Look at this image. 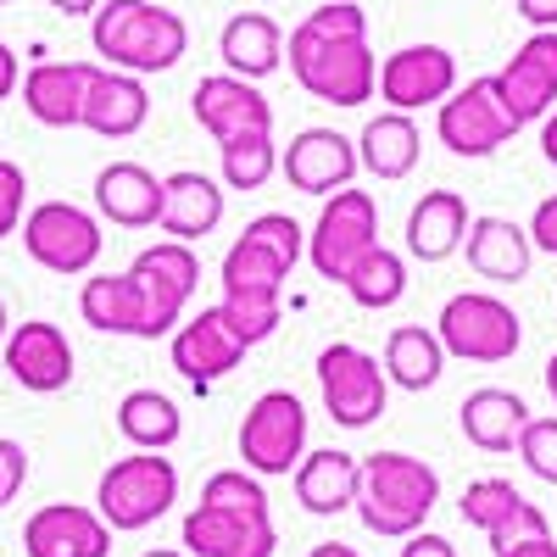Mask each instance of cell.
<instances>
[{
	"mask_svg": "<svg viewBox=\"0 0 557 557\" xmlns=\"http://www.w3.org/2000/svg\"><path fill=\"white\" fill-rule=\"evenodd\" d=\"M374 89L385 96L391 112H418V107H441L457 89V57L446 45H401L380 62Z\"/></svg>",
	"mask_w": 557,
	"mask_h": 557,
	"instance_id": "cell-14",
	"label": "cell"
},
{
	"mask_svg": "<svg viewBox=\"0 0 557 557\" xmlns=\"http://www.w3.org/2000/svg\"><path fill=\"white\" fill-rule=\"evenodd\" d=\"M7 330H12V318H7V301H0V341H7Z\"/></svg>",
	"mask_w": 557,
	"mask_h": 557,
	"instance_id": "cell-52",
	"label": "cell"
},
{
	"mask_svg": "<svg viewBox=\"0 0 557 557\" xmlns=\"http://www.w3.org/2000/svg\"><path fill=\"white\" fill-rule=\"evenodd\" d=\"M151 117V96H146V78L134 73H117V67H89V84H84V112H78V128L101 134V139H128L139 134Z\"/></svg>",
	"mask_w": 557,
	"mask_h": 557,
	"instance_id": "cell-22",
	"label": "cell"
},
{
	"mask_svg": "<svg viewBox=\"0 0 557 557\" xmlns=\"http://www.w3.org/2000/svg\"><path fill=\"white\" fill-rule=\"evenodd\" d=\"M441 374H446V351H441L435 330H424V323H401V330H391V341H385V380L391 385L430 391Z\"/></svg>",
	"mask_w": 557,
	"mask_h": 557,
	"instance_id": "cell-33",
	"label": "cell"
},
{
	"mask_svg": "<svg viewBox=\"0 0 557 557\" xmlns=\"http://www.w3.org/2000/svg\"><path fill=\"white\" fill-rule=\"evenodd\" d=\"M23 201H28V173H23L12 157H0V240L17 235V223H23Z\"/></svg>",
	"mask_w": 557,
	"mask_h": 557,
	"instance_id": "cell-39",
	"label": "cell"
},
{
	"mask_svg": "<svg viewBox=\"0 0 557 557\" xmlns=\"http://www.w3.org/2000/svg\"><path fill=\"white\" fill-rule=\"evenodd\" d=\"M513 451L524 457V469L546 485H557V418H530V424L519 430Z\"/></svg>",
	"mask_w": 557,
	"mask_h": 557,
	"instance_id": "cell-38",
	"label": "cell"
},
{
	"mask_svg": "<svg viewBox=\"0 0 557 557\" xmlns=\"http://www.w3.org/2000/svg\"><path fill=\"white\" fill-rule=\"evenodd\" d=\"M190 112L196 123L218 139H240V134H273V107L268 96L251 84V78H235V73H212L190 89Z\"/></svg>",
	"mask_w": 557,
	"mask_h": 557,
	"instance_id": "cell-18",
	"label": "cell"
},
{
	"mask_svg": "<svg viewBox=\"0 0 557 557\" xmlns=\"http://www.w3.org/2000/svg\"><path fill=\"white\" fill-rule=\"evenodd\" d=\"M318 396H323V407H330V418L341 430H368L385 418L391 380H385L380 357H368L351 341H335V346L318 351Z\"/></svg>",
	"mask_w": 557,
	"mask_h": 557,
	"instance_id": "cell-9",
	"label": "cell"
},
{
	"mask_svg": "<svg viewBox=\"0 0 557 557\" xmlns=\"http://www.w3.org/2000/svg\"><path fill=\"white\" fill-rule=\"evenodd\" d=\"M246 341L235 335V323H228L218 307H201L196 318H184L178 330L168 335V357L184 380H190L196 391L218 385L223 374H235V368L246 362Z\"/></svg>",
	"mask_w": 557,
	"mask_h": 557,
	"instance_id": "cell-13",
	"label": "cell"
},
{
	"mask_svg": "<svg viewBox=\"0 0 557 557\" xmlns=\"http://www.w3.org/2000/svg\"><path fill=\"white\" fill-rule=\"evenodd\" d=\"M435 134L451 157H491L519 134V117L507 112L496 78H469L435 107Z\"/></svg>",
	"mask_w": 557,
	"mask_h": 557,
	"instance_id": "cell-10",
	"label": "cell"
},
{
	"mask_svg": "<svg viewBox=\"0 0 557 557\" xmlns=\"http://www.w3.org/2000/svg\"><path fill=\"white\" fill-rule=\"evenodd\" d=\"M524 507V491L513 485V480H474L469 491H462V502H457V513H462V524H474V530H496L502 519H513Z\"/></svg>",
	"mask_w": 557,
	"mask_h": 557,
	"instance_id": "cell-36",
	"label": "cell"
},
{
	"mask_svg": "<svg viewBox=\"0 0 557 557\" xmlns=\"http://www.w3.org/2000/svg\"><path fill=\"white\" fill-rule=\"evenodd\" d=\"M296 502L318 519H335L357 502V457L341 451V446H318V451H301L296 462Z\"/></svg>",
	"mask_w": 557,
	"mask_h": 557,
	"instance_id": "cell-30",
	"label": "cell"
},
{
	"mask_svg": "<svg viewBox=\"0 0 557 557\" xmlns=\"http://www.w3.org/2000/svg\"><path fill=\"white\" fill-rule=\"evenodd\" d=\"M496 557H557V541L552 535H535V541H519V546H507Z\"/></svg>",
	"mask_w": 557,
	"mask_h": 557,
	"instance_id": "cell-46",
	"label": "cell"
},
{
	"mask_svg": "<svg viewBox=\"0 0 557 557\" xmlns=\"http://www.w3.org/2000/svg\"><path fill=\"white\" fill-rule=\"evenodd\" d=\"M457 424H462V435H469V446H480V451L496 457V451H513L519 430L530 424V407H524V396H513V391L485 385V391L462 396Z\"/></svg>",
	"mask_w": 557,
	"mask_h": 557,
	"instance_id": "cell-31",
	"label": "cell"
},
{
	"mask_svg": "<svg viewBox=\"0 0 557 557\" xmlns=\"http://www.w3.org/2000/svg\"><path fill=\"white\" fill-rule=\"evenodd\" d=\"M541 157H546V162L557 168V107H552V112L541 117Z\"/></svg>",
	"mask_w": 557,
	"mask_h": 557,
	"instance_id": "cell-47",
	"label": "cell"
},
{
	"mask_svg": "<svg viewBox=\"0 0 557 557\" xmlns=\"http://www.w3.org/2000/svg\"><path fill=\"white\" fill-rule=\"evenodd\" d=\"M0 362H7V374L34 396H57V391L73 385V346L57 323H45V318L12 323L7 341H0Z\"/></svg>",
	"mask_w": 557,
	"mask_h": 557,
	"instance_id": "cell-15",
	"label": "cell"
},
{
	"mask_svg": "<svg viewBox=\"0 0 557 557\" xmlns=\"http://www.w3.org/2000/svg\"><path fill=\"white\" fill-rule=\"evenodd\" d=\"M357 146V168L362 173H374L380 184H396L418 168V151H424V134H418L412 112H380V117H368L362 134L351 139Z\"/></svg>",
	"mask_w": 557,
	"mask_h": 557,
	"instance_id": "cell-28",
	"label": "cell"
},
{
	"mask_svg": "<svg viewBox=\"0 0 557 557\" xmlns=\"http://www.w3.org/2000/svg\"><path fill=\"white\" fill-rule=\"evenodd\" d=\"M301 257H307V228L290 212H262L223 251V296H285V278Z\"/></svg>",
	"mask_w": 557,
	"mask_h": 557,
	"instance_id": "cell-4",
	"label": "cell"
},
{
	"mask_svg": "<svg viewBox=\"0 0 557 557\" xmlns=\"http://www.w3.org/2000/svg\"><path fill=\"white\" fill-rule=\"evenodd\" d=\"M441 502V474L412 451H374L357 457V519L368 535L407 541L412 530H424V519Z\"/></svg>",
	"mask_w": 557,
	"mask_h": 557,
	"instance_id": "cell-3",
	"label": "cell"
},
{
	"mask_svg": "<svg viewBox=\"0 0 557 557\" xmlns=\"http://www.w3.org/2000/svg\"><path fill=\"white\" fill-rule=\"evenodd\" d=\"M218 57H223V67L235 73V78L262 84L268 73L285 67V28H278L268 12H240V17H228V23H223V34H218Z\"/></svg>",
	"mask_w": 557,
	"mask_h": 557,
	"instance_id": "cell-29",
	"label": "cell"
},
{
	"mask_svg": "<svg viewBox=\"0 0 557 557\" xmlns=\"http://www.w3.org/2000/svg\"><path fill=\"white\" fill-rule=\"evenodd\" d=\"M380 246V207L368 190H335L323 196V212L307 235V262L318 268V278H330V285H346V273Z\"/></svg>",
	"mask_w": 557,
	"mask_h": 557,
	"instance_id": "cell-7",
	"label": "cell"
},
{
	"mask_svg": "<svg viewBox=\"0 0 557 557\" xmlns=\"http://www.w3.org/2000/svg\"><path fill=\"white\" fill-rule=\"evenodd\" d=\"M101 0H51V12H62V17H89Z\"/></svg>",
	"mask_w": 557,
	"mask_h": 557,
	"instance_id": "cell-48",
	"label": "cell"
},
{
	"mask_svg": "<svg viewBox=\"0 0 557 557\" xmlns=\"http://www.w3.org/2000/svg\"><path fill=\"white\" fill-rule=\"evenodd\" d=\"M0 7H7V0H0Z\"/></svg>",
	"mask_w": 557,
	"mask_h": 557,
	"instance_id": "cell-53",
	"label": "cell"
},
{
	"mask_svg": "<svg viewBox=\"0 0 557 557\" xmlns=\"http://www.w3.org/2000/svg\"><path fill=\"white\" fill-rule=\"evenodd\" d=\"M190 557H273L278 530H273V507H207L196 502L184 513V541Z\"/></svg>",
	"mask_w": 557,
	"mask_h": 557,
	"instance_id": "cell-12",
	"label": "cell"
},
{
	"mask_svg": "<svg viewBox=\"0 0 557 557\" xmlns=\"http://www.w3.org/2000/svg\"><path fill=\"white\" fill-rule=\"evenodd\" d=\"M530 246L535 251H546V257H557V196H546L541 207H535V218H530Z\"/></svg>",
	"mask_w": 557,
	"mask_h": 557,
	"instance_id": "cell-42",
	"label": "cell"
},
{
	"mask_svg": "<svg viewBox=\"0 0 557 557\" xmlns=\"http://www.w3.org/2000/svg\"><path fill=\"white\" fill-rule=\"evenodd\" d=\"M96 212L117 228H151L162 212V178L146 162H107L96 173Z\"/></svg>",
	"mask_w": 557,
	"mask_h": 557,
	"instance_id": "cell-26",
	"label": "cell"
},
{
	"mask_svg": "<svg viewBox=\"0 0 557 557\" xmlns=\"http://www.w3.org/2000/svg\"><path fill=\"white\" fill-rule=\"evenodd\" d=\"M546 391H552V401H557V351L546 357Z\"/></svg>",
	"mask_w": 557,
	"mask_h": 557,
	"instance_id": "cell-50",
	"label": "cell"
},
{
	"mask_svg": "<svg viewBox=\"0 0 557 557\" xmlns=\"http://www.w3.org/2000/svg\"><path fill=\"white\" fill-rule=\"evenodd\" d=\"M535 535H552L546 530V513H541V507L524 496V507H519V513L513 519H502L485 541H491V552H507V546H519V541H535Z\"/></svg>",
	"mask_w": 557,
	"mask_h": 557,
	"instance_id": "cell-40",
	"label": "cell"
},
{
	"mask_svg": "<svg viewBox=\"0 0 557 557\" xmlns=\"http://www.w3.org/2000/svg\"><path fill=\"white\" fill-rule=\"evenodd\" d=\"M128 273H134V285L146 290L157 323L173 335L178 323H184V307H190L196 290H201V257L184 246V240H157V246H146V251L128 262Z\"/></svg>",
	"mask_w": 557,
	"mask_h": 557,
	"instance_id": "cell-16",
	"label": "cell"
},
{
	"mask_svg": "<svg viewBox=\"0 0 557 557\" xmlns=\"http://www.w3.org/2000/svg\"><path fill=\"white\" fill-rule=\"evenodd\" d=\"M89 45H96L101 67L117 73H168L190 51V28L178 12L157 7V0H101L89 12Z\"/></svg>",
	"mask_w": 557,
	"mask_h": 557,
	"instance_id": "cell-2",
	"label": "cell"
},
{
	"mask_svg": "<svg viewBox=\"0 0 557 557\" xmlns=\"http://www.w3.org/2000/svg\"><path fill=\"white\" fill-rule=\"evenodd\" d=\"M139 557H190L184 546H157V552H139Z\"/></svg>",
	"mask_w": 557,
	"mask_h": 557,
	"instance_id": "cell-51",
	"label": "cell"
},
{
	"mask_svg": "<svg viewBox=\"0 0 557 557\" xmlns=\"http://www.w3.org/2000/svg\"><path fill=\"white\" fill-rule=\"evenodd\" d=\"M89 67H96V62H34L23 73V84H17L28 117L45 123V128H78Z\"/></svg>",
	"mask_w": 557,
	"mask_h": 557,
	"instance_id": "cell-25",
	"label": "cell"
},
{
	"mask_svg": "<svg viewBox=\"0 0 557 557\" xmlns=\"http://www.w3.org/2000/svg\"><path fill=\"white\" fill-rule=\"evenodd\" d=\"M23 485H28V451H23V441L0 435V507H7Z\"/></svg>",
	"mask_w": 557,
	"mask_h": 557,
	"instance_id": "cell-41",
	"label": "cell"
},
{
	"mask_svg": "<svg viewBox=\"0 0 557 557\" xmlns=\"http://www.w3.org/2000/svg\"><path fill=\"white\" fill-rule=\"evenodd\" d=\"M519 17L530 28H557V0H519Z\"/></svg>",
	"mask_w": 557,
	"mask_h": 557,
	"instance_id": "cell-45",
	"label": "cell"
},
{
	"mask_svg": "<svg viewBox=\"0 0 557 557\" xmlns=\"http://www.w3.org/2000/svg\"><path fill=\"white\" fill-rule=\"evenodd\" d=\"M17 84H23V67H17V57H12V45L0 39V101H12Z\"/></svg>",
	"mask_w": 557,
	"mask_h": 557,
	"instance_id": "cell-44",
	"label": "cell"
},
{
	"mask_svg": "<svg viewBox=\"0 0 557 557\" xmlns=\"http://www.w3.org/2000/svg\"><path fill=\"white\" fill-rule=\"evenodd\" d=\"M228 212V190L218 178L196 173V168H178L162 178V212H157V228L168 240H184V246H196L207 240L212 228L223 223Z\"/></svg>",
	"mask_w": 557,
	"mask_h": 557,
	"instance_id": "cell-23",
	"label": "cell"
},
{
	"mask_svg": "<svg viewBox=\"0 0 557 557\" xmlns=\"http://www.w3.org/2000/svg\"><path fill=\"white\" fill-rule=\"evenodd\" d=\"M178 502V469L173 457L162 451H128L117 457L112 469L96 485V513L107 519L112 535H134V530H151L162 513H173Z\"/></svg>",
	"mask_w": 557,
	"mask_h": 557,
	"instance_id": "cell-5",
	"label": "cell"
},
{
	"mask_svg": "<svg viewBox=\"0 0 557 557\" xmlns=\"http://www.w3.org/2000/svg\"><path fill=\"white\" fill-rule=\"evenodd\" d=\"M491 78L502 89L507 112L519 117V128L541 123L557 107V28H535L513 51V62H507L502 73H491Z\"/></svg>",
	"mask_w": 557,
	"mask_h": 557,
	"instance_id": "cell-19",
	"label": "cell"
},
{
	"mask_svg": "<svg viewBox=\"0 0 557 557\" xmlns=\"http://www.w3.org/2000/svg\"><path fill=\"white\" fill-rule=\"evenodd\" d=\"M78 312L89 330H101V335H128V341H162L168 330L157 323L146 290L134 285V273H96V278H84V290H78Z\"/></svg>",
	"mask_w": 557,
	"mask_h": 557,
	"instance_id": "cell-21",
	"label": "cell"
},
{
	"mask_svg": "<svg viewBox=\"0 0 557 557\" xmlns=\"http://www.w3.org/2000/svg\"><path fill=\"white\" fill-rule=\"evenodd\" d=\"M307 557H362V552H357V546H346V541H318Z\"/></svg>",
	"mask_w": 557,
	"mask_h": 557,
	"instance_id": "cell-49",
	"label": "cell"
},
{
	"mask_svg": "<svg viewBox=\"0 0 557 557\" xmlns=\"http://www.w3.org/2000/svg\"><path fill=\"white\" fill-rule=\"evenodd\" d=\"M346 296L362 307V312H385L407 296V262L391 251V246H374L351 273H346Z\"/></svg>",
	"mask_w": 557,
	"mask_h": 557,
	"instance_id": "cell-34",
	"label": "cell"
},
{
	"mask_svg": "<svg viewBox=\"0 0 557 557\" xmlns=\"http://www.w3.org/2000/svg\"><path fill=\"white\" fill-rule=\"evenodd\" d=\"M278 173L290 178V190L301 196H335L357 178V146L341 128H301L285 151H278Z\"/></svg>",
	"mask_w": 557,
	"mask_h": 557,
	"instance_id": "cell-17",
	"label": "cell"
},
{
	"mask_svg": "<svg viewBox=\"0 0 557 557\" xmlns=\"http://www.w3.org/2000/svg\"><path fill=\"white\" fill-rule=\"evenodd\" d=\"M218 312L235 323V335L246 346H262L278 323H285V296H223Z\"/></svg>",
	"mask_w": 557,
	"mask_h": 557,
	"instance_id": "cell-37",
	"label": "cell"
},
{
	"mask_svg": "<svg viewBox=\"0 0 557 557\" xmlns=\"http://www.w3.org/2000/svg\"><path fill=\"white\" fill-rule=\"evenodd\" d=\"M307 451V407L296 391H262L240 424V457L246 474L273 480V474H296V462Z\"/></svg>",
	"mask_w": 557,
	"mask_h": 557,
	"instance_id": "cell-11",
	"label": "cell"
},
{
	"mask_svg": "<svg viewBox=\"0 0 557 557\" xmlns=\"http://www.w3.org/2000/svg\"><path fill=\"white\" fill-rule=\"evenodd\" d=\"M23 552L28 557H107L112 530L84 502H45L23 524Z\"/></svg>",
	"mask_w": 557,
	"mask_h": 557,
	"instance_id": "cell-20",
	"label": "cell"
},
{
	"mask_svg": "<svg viewBox=\"0 0 557 557\" xmlns=\"http://www.w3.org/2000/svg\"><path fill=\"white\" fill-rule=\"evenodd\" d=\"M290 73L312 101L362 107L374 101L380 57L368 51V12L357 0H323L290 28Z\"/></svg>",
	"mask_w": 557,
	"mask_h": 557,
	"instance_id": "cell-1",
	"label": "cell"
},
{
	"mask_svg": "<svg viewBox=\"0 0 557 557\" xmlns=\"http://www.w3.org/2000/svg\"><path fill=\"white\" fill-rule=\"evenodd\" d=\"M462 251H469V268L480 278H491V285H519V278H530V262H535V246L524 235V223L496 218V212L469 218Z\"/></svg>",
	"mask_w": 557,
	"mask_h": 557,
	"instance_id": "cell-24",
	"label": "cell"
},
{
	"mask_svg": "<svg viewBox=\"0 0 557 557\" xmlns=\"http://www.w3.org/2000/svg\"><path fill=\"white\" fill-rule=\"evenodd\" d=\"M401 557H457V546L446 535H435V530H412L401 541Z\"/></svg>",
	"mask_w": 557,
	"mask_h": 557,
	"instance_id": "cell-43",
	"label": "cell"
},
{
	"mask_svg": "<svg viewBox=\"0 0 557 557\" xmlns=\"http://www.w3.org/2000/svg\"><path fill=\"white\" fill-rule=\"evenodd\" d=\"M469 235V201L457 190H424L418 207L407 212V257L412 262H446L462 251Z\"/></svg>",
	"mask_w": 557,
	"mask_h": 557,
	"instance_id": "cell-27",
	"label": "cell"
},
{
	"mask_svg": "<svg viewBox=\"0 0 557 557\" xmlns=\"http://www.w3.org/2000/svg\"><path fill=\"white\" fill-rule=\"evenodd\" d=\"M23 251L45 268V273H62L78 278L101 262L107 235H101V218L84 212L73 201H39L34 212H23Z\"/></svg>",
	"mask_w": 557,
	"mask_h": 557,
	"instance_id": "cell-8",
	"label": "cell"
},
{
	"mask_svg": "<svg viewBox=\"0 0 557 557\" xmlns=\"http://www.w3.org/2000/svg\"><path fill=\"white\" fill-rule=\"evenodd\" d=\"M218 162H223V190H262L278 173V146L273 134H240L218 146Z\"/></svg>",
	"mask_w": 557,
	"mask_h": 557,
	"instance_id": "cell-35",
	"label": "cell"
},
{
	"mask_svg": "<svg viewBox=\"0 0 557 557\" xmlns=\"http://www.w3.org/2000/svg\"><path fill=\"white\" fill-rule=\"evenodd\" d=\"M117 435L134 451H168L184 435V412L173 407V396L162 391H128L117 401Z\"/></svg>",
	"mask_w": 557,
	"mask_h": 557,
	"instance_id": "cell-32",
	"label": "cell"
},
{
	"mask_svg": "<svg viewBox=\"0 0 557 557\" xmlns=\"http://www.w3.org/2000/svg\"><path fill=\"white\" fill-rule=\"evenodd\" d=\"M435 341H441L446 357H462V362H507L524 346V323H519V312L507 307L502 296L462 290V296H451L441 307Z\"/></svg>",
	"mask_w": 557,
	"mask_h": 557,
	"instance_id": "cell-6",
	"label": "cell"
}]
</instances>
